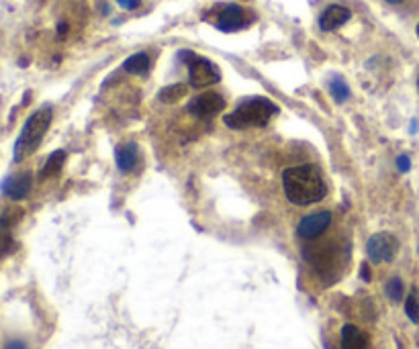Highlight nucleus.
I'll return each mask as SVG.
<instances>
[{
	"label": "nucleus",
	"instance_id": "obj_2",
	"mask_svg": "<svg viewBox=\"0 0 419 349\" xmlns=\"http://www.w3.org/2000/svg\"><path fill=\"white\" fill-rule=\"evenodd\" d=\"M52 106H43L35 110L18 133L17 141H15V151H13V159L21 164L25 161L29 156H33L37 151V147L41 145V141L45 137L50 125H52Z\"/></svg>",
	"mask_w": 419,
	"mask_h": 349
},
{
	"label": "nucleus",
	"instance_id": "obj_22",
	"mask_svg": "<svg viewBox=\"0 0 419 349\" xmlns=\"http://www.w3.org/2000/svg\"><path fill=\"white\" fill-rule=\"evenodd\" d=\"M4 349H27V345L23 343V341H9Z\"/></svg>",
	"mask_w": 419,
	"mask_h": 349
},
{
	"label": "nucleus",
	"instance_id": "obj_15",
	"mask_svg": "<svg viewBox=\"0 0 419 349\" xmlns=\"http://www.w3.org/2000/svg\"><path fill=\"white\" fill-rule=\"evenodd\" d=\"M186 90H189V88L184 86V84H170V86L164 88L157 96H160V101H162V103L172 105V103H178L180 98H184V96H186Z\"/></svg>",
	"mask_w": 419,
	"mask_h": 349
},
{
	"label": "nucleus",
	"instance_id": "obj_26",
	"mask_svg": "<svg viewBox=\"0 0 419 349\" xmlns=\"http://www.w3.org/2000/svg\"><path fill=\"white\" fill-rule=\"evenodd\" d=\"M418 86H419V80H418Z\"/></svg>",
	"mask_w": 419,
	"mask_h": 349
},
{
	"label": "nucleus",
	"instance_id": "obj_16",
	"mask_svg": "<svg viewBox=\"0 0 419 349\" xmlns=\"http://www.w3.org/2000/svg\"><path fill=\"white\" fill-rule=\"evenodd\" d=\"M405 314L409 316L411 323L419 325V290L413 288L409 294H407V300H405Z\"/></svg>",
	"mask_w": 419,
	"mask_h": 349
},
{
	"label": "nucleus",
	"instance_id": "obj_24",
	"mask_svg": "<svg viewBox=\"0 0 419 349\" xmlns=\"http://www.w3.org/2000/svg\"><path fill=\"white\" fill-rule=\"evenodd\" d=\"M389 4H399V2H403V0H386Z\"/></svg>",
	"mask_w": 419,
	"mask_h": 349
},
{
	"label": "nucleus",
	"instance_id": "obj_14",
	"mask_svg": "<svg viewBox=\"0 0 419 349\" xmlns=\"http://www.w3.org/2000/svg\"><path fill=\"white\" fill-rule=\"evenodd\" d=\"M64 161H66V151H64V149L53 151L52 156L48 157V161H45V166H43V170H41L39 178H41V180H45V178H52V176H55L60 170H62V168H64Z\"/></svg>",
	"mask_w": 419,
	"mask_h": 349
},
{
	"label": "nucleus",
	"instance_id": "obj_1",
	"mask_svg": "<svg viewBox=\"0 0 419 349\" xmlns=\"http://www.w3.org/2000/svg\"><path fill=\"white\" fill-rule=\"evenodd\" d=\"M282 186H284V194L286 198L297 205V207H307V205H315L319 202L328 188L325 182L319 174V170L313 166H295L289 168L282 174Z\"/></svg>",
	"mask_w": 419,
	"mask_h": 349
},
{
	"label": "nucleus",
	"instance_id": "obj_6",
	"mask_svg": "<svg viewBox=\"0 0 419 349\" xmlns=\"http://www.w3.org/2000/svg\"><path fill=\"white\" fill-rule=\"evenodd\" d=\"M223 108H225V101H223L221 94H217V92H203L196 98H192L191 105H189V113L194 115V117L207 119V117L219 115Z\"/></svg>",
	"mask_w": 419,
	"mask_h": 349
},
{
	"label": "nucleus",
	"instance_id": "obj_10",
	"mask_svg": "<svg viewBox=\"0 0 419 349\" xmlns=\"http://www.w3.org/2000/svg\"><path fill=\"white\" fill-rule=\"evenodd\" d=\"M352 13H350L348 6H342V4H332L323 11V15L319 17V27L323 31H335L340 29L344 23H348Z\"/></svg>",
	"mask_w": 419,
	"mask_h": 349
},
{
	"label": "nucleus",
	"instance_id": "obj_23",
	"mask_svg": "<svg viewBox=\"0 0 419 349\" xmlns=\"http://www.w3.org/2000/svg\"><path fill=\"white\" fill-rule=\"evenodd\" d=\"M415 131H418V121L411 122V133H415Z\"/></svg>",
	"mask_w": 419,
	"mask_h": 349
},
{
	"label": "nucleus",
	"instance_id": "obj_25",
	"mask_svg": "<svg viewBox=\"0 0 419 349\" xmlns=\"http://www.w3.org/2000/svg\"><path fill=\"white\" fill-rule=\"evenodd\" d=\"M418 37H419V23H418Z\"/></svg>",
	"mask_w": 419,
	"mask_h": 349
},
{
	"label": "nucleus",
	"instance_id": "obj_5",
	"mask_svg": "<svg viewBox=\"0 0 419 349\" xmlns=\"http://www.w3.org/2000/svg\"><path fill=\"white\" fill-rule=\"evenodd\" d=\"M189 80H191L192 88L213 86L221 80V71L213 62L194 55L189 62Z\"/></svg>",
	"mask_w": 419,
	"mask_h": 349
},
{
	"label": "nucleus",
	"instance_id": "obj_21",
	"mask_svg": "<svg viewBox=\"0 0 419 349\" xmlns=\"http://www.w3.org/2000/svg\"><path fill=\"white\" fill-rule=\"evenodd\" d=\"M360 274H362V280H364V282H370V280H372V274H370V265H368V263H362V268H360Z\"/></svg>",
	"mask_w": 419,
	"mask_h": 349
},
{
	"label": "nucleus",
	"instance_id": "obj_3",
	"mask_svg": "<svg viewBox=\"0 0 419 349\" xmlns=\"http://www.w3.org/2000/svg\"><path fill=\"white\" fill-rule=\"evenodd\" d=\"M279 113L276 105L268 98H250L244 101L231 115L225 117L229 129H250V127H264Z\"/></svg>",
	"mask_w": 419,
	"mask_h": 349
},
{
	"label": "nucleus",
	"instance_id": "obj_4",
	"mask_svg": "<svg viewBox=\"0 0 419 349\" xmlns=\"http://www.w3.org/2000/svg\"><path fill=\"white\" fill-rule=\"evenodd\" d=\"M399 249V241L391 233H374L367 244V256L370 262H393Z\"/></svg>",
	"mask_w": 419,
	"mask_h": 349
},
{
	"label": "nucleus",
	"instance_id": "obj_19",
	"mask_svg": "<svg viewBox=\"0 0 419 349\" xmlns=\"http://www.w3.org/2000/svg\"><path fill=\"white\" fill-rule=\"evenodd\" d=\"M397 168H399V172H409V168H411V159L407 156H399L397 157Z\"/></svg>",
	"mask_w": 419,
	"mask_h": 349
},
{
	"label": "nucleus",
	"instance_id": "obj_20",
	"mask_svg": "<svg viewBox=\"0 0 419 349\" xmlns=\"http://www.w3.org/2000/svg\"><path fill=\"white\" fill-rule=\"evenodd\" d=\"M125 11H135L141 4V0H117Z\"/></svg>",
	"mask_w": 419,
	"mask_h": 349
},
{
	"label": "nucleus",
	"instance_id": "obj_11",
	"mask_svg": "<svg viewBox=\"0 0 419 349\" xmlns=\"http://www.w3.org/2000/svg\"><path fill=\"white\" fill-rule=\"evenodd\" d=\"M342 349H368L367 333L360 331L356 325L342 327Z\"/></svg>",
	"mask_w": 419,
	"mask_h": 349
},
{
	"label": "nucleus",
	"instance_id": "obj_12",
	"mask_svg": "<svg viewBox=\"0 0 419 349\" xmlns=\"http://www.w3.org/2000/svg\"><path fill=\"white\" fill-rule=\"evenodd\" d=\"M115 159H117V168L121 172H131L138 166V147L133 143L119 145L115 151Z\"/></svg>",
	"mask_w": 419,
	"mask_h": 349
},
{
	"label": "nucleus",
	"instance_id": "obj_9",
	"mask_svg": "<svg viewBox=\"0 0 419 349\" xmlns=\"http://www.w3.org/2000/svg\"><path fill=\"white\" fill-rule=\"evenodd\" d=\"M245 25H247V18H245V11L240 6V4H233V2H229L228 6H223L221 11H219V15H217V27L221 29V31H240V29H244Z\"/></svg>",
	"mask_w": 419,
	"mask_h": 349
},
{
	"label": "nucleus",
	"instance_id": "obj_13",
	"mask_svg": "<svg viewBox=\"0 0 419 349\" xmlns=\"http://www.w3.org/2000/svg\"><path fill=\"white\" fill-rule=\"evenodd\" d=\"M123 68H125V71H129V74L143 76V74H147V70H150V55L143 52L133 53L131 57H127V59H125Z\"/></svg>",
	"mask_w": 419,
	"mask_h": 349
},
{
	"label": "nucleus",
	"instance_id": "obj_18",
	"mask_svg": "<svg viewBox=\"0 0 419 349\" xmlns=\"http://www.w3.org/2000/svg\"><path fill=\"white\" fill-rule=\"evenodd\" d=\"M384 290H386V297H389V300H393V302H399V300L403 298V292H405L401 278L389 280V282H386V286H384Z\"/></svg>",
	"mask_w": 419,
	"mask_h": 349
},
{
	"label": "nucleus",
	"instance_id": "obj_17",
	"mask_svg": "<svg viewBox=\"0 0 419 349\" xmlns=\"http://www.w3.org/2000/svg\"><path fill=\"white\" fill-rule=\"evenodd\" d=\"M330 92H332L335 103H346L350 98V88L342 78H333L330 82Z\"/></svg>",
	"mask_w": 419,
	"mask_h": 349
},
{
	"label": "nucleus",
	"instance_id": "obj_8",
	"mask_svg": "<svg viewBox=\"0 0 419 349\" xmlns=\"http://www.w3.org/2000/svg\"><path fill=\"white\" fill-rule=\"evenodd\" d=\"M33 188V174L31 172H18V174L9 176L2 180L0 190L4 196H9L11 200H23L27 198Z\"/></svg>",
	"mask_w": 419,
	"mask_h": 349
},
{
	"label": "nucleus",
	"instance_id": "obj_7",
	"mask_svg": "<svg viewBox=\"0 0 419 349\" xmlns=\"http://www.w3.org/2000/svg\"><path fill=\"white\" fill-rule=\"evenodd\" d=\"M332 223V212L330 210H319V212H311L307 217L301 219L297 227V235L301 239H315L319 237L325 229Z\"/></svg>",
	"mask_w": 419,
	"mask_h": 349
}]
</instances>
